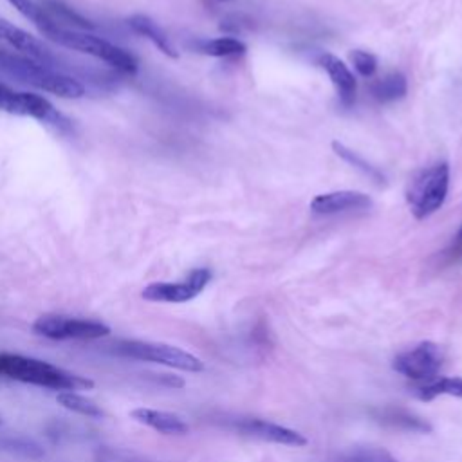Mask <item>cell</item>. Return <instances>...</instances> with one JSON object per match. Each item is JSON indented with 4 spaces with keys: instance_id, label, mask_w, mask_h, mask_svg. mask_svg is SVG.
Instances as JSON below:
<instances>
[{
    "instance_id": "6da1fadb",
    "label": "cell",
    "mask_w": 462,
    "mask_h": 462,
    "mask_svg": "<svg viewBox=\"0 0 462 462\" xmlns=\"http://www.w3.org/2000/svg\"><path fill=\"white\" fill-rule=\"evenodd\" d=\"M0 375L18 383L49 388L56 392H76L94 388V381L88 377L72 374L61 366H56L36 357H27L11 352H0Z\"/></svg>"
},
{
    "instance_id": "7a4b0ae2",
    "label": "cell",
    "mask_w": 462,
    "mask_h": 462,
    "mask_svg": "<svg viewBox=\"0 0 462 462\" xmlns=\"http://www.w3.org/2000/svg\"><path fill=\"white\" fill-rule=\"evenodd\" d=\"M0 72L58 97L78 99L85 96V87L79 79L23 54H14L0 49Z\"/></svg>"
},
{
    "instance_id": "3957f363",
    "label": "cell",
    "mask_w": 462,
    "mask_h": 462,
    "mask_svg": "<svg viewBox=\"0 0 462 462\" xmlns=\"http://www.w3.org/2000/svg\"><path fill=\"white\" fill-rule=\"evenodd\" d=\"M45 36L61 47L101 60L123 74H135L137 70V60L132 52L87 31L65 29L56 25L51 31H47Z\"/></svg>"
},
{
    "instance_id": "277c9868",
    "label": "cell",
    "mask_w": 462,
    "mask_h": 462,
    "mask_svg": "<svg viewBox=\"0 0 462 462\" xmlns=\"http://www.w3.org/2000/svg\"><path fill=\"white\" fill-rule=\"evenodd\" d=\"M449 189V166L435 162L420 170L408 184L406 202L417 220L428 218L444 204Z\"/></svg>"
},
{
    "instance_id": "5b68a950",
    "label": "cell",
    "mask_w": 462,
    "mask_h": 462,
    "mask_svg": "<svg viewBox=\"0 0 462 462\" xmlns=\"http://www.w3.org/2000/svg\"><path fill=\"white\" fill-rule=\"evenodd\" d=\"M114 352L123 357L146 361L162 365L168 368L182 370V372H202L204 361L193 356L188 350H182L173 345L155 343V341H143V339H121L114 345Z\"/></svg>"
},
{
    "instance_id": "8992f818",
    "label": "cell",
    "mask_w": 462,
    "mask_h": 462,
    "mask_svg": "<svg viewBox=\"0 0 462 462\" xmlns=\"http://www.w3.org/2000/svg\"><path fill=\"white\" fill-rule=\"evenodd\" d=\"M0 110L13 116L38 119L58 132L70 130V121L61 112H58L47 97L32 92L14 90L4 85L2 81H0Z\"/></svg>"
},
{
    "instance_id": "52a82bcc",
    "label": "cell",
    "mask_w": 462,
    "mask_h": 462,
    "mask_svg": "<svg viewBox=\"0 0 462 462\" xmlns=\"http://www.w3.org/2000/svg\"><path fill=\"white\" fill-rule=\"evenodd\" d=\"M32 332L54 339H101L110 336V327L97 319L65 316V314H43L32 323Z\"/></svg>"
},
{
    "instance_id": "ba28073f",
    "label": "cell",
    "mask_w": 462,
    "mask_h": 462,
    "mask_svg": "<svg viewBox=\"0 0 462 462\" xmlns=\"http://www.w3.org/2000/svg\"><path fill=\"white\" fill-rule=\"evenodd\" d=\"M444 361L442 348L433 341H420L393 357L392 368L406 379L426 383L437 377Z\"/></svg>"
},
{
    "instance_id": "9c48e42d",
    "label": "cell",
    "mask_w": 462,
    "mask_h": 462,
    "mask_svg": "<svg viewBox=\"0 0 462 462\" xmlns=\"http://www.w3.org/2000/svg\"><path fill=\"white\" fill-rule=\"evenodd\" d=\"M209 282L211 271L199 267L189 271L188 276L179 282H153L143 289L141 296L155 303H186L197 298Z\"/></svg>"
},
{
    "instance_id": "30bf717a",
    "label": "cell",
    "mask_w": 462,
    "mask_h": 462,
    "mask_svg": "<svg viewBox=\"0 0 462 462\" xmlns=\"http://www.w3.org/2000/svg\"><path fill=\"white\" fill-rule=\"evenodd\" d=\"M226 426L240 435L282 444V446L303 448L309 444V439L303 433L265 419H258V417H235L226 420Z\"/></svg>"
},
{
    "instance_id": "8fae6325",
    "label": "cell",
    "mask_w": 462,
    "mask_h": 462,
    "mask_svg": "<svg viewBox=\"0 0 462 462\" xmlns=\"http://www.w3.org/2000/svg\"><path fill=\"white\" fill-rule=\"evenodd\" d=\"M0 40L16 49L20 54L61 70L60 58L49 47H45L38 38H34L27 31L16 27L14 23L4 18H0Z\"/></svg>"
},
{
    "instance_id": "7c38bea8",
    "label": "cell",
    "mask_w": 462,
    "mask_h": 462,
    "mask_svg": "<svg viewBox=\"0 0 462 462\" xmlns=\"http://www.w3.org/2000/svg\"><path fill=\"white\" fill-rule=\"evenodd\" d=\"M372 206V199L363 191L354 189H339L316 195L310 200V209L318 215H336L345 211L366 209Z\"/></svg>"
},
{
    "instance_id": "4fadbf2b",
    "label": "cell",
    "mask_w": 462,
    "mask_h": 462,
    "mask_svg": "<svg viewBox=\"0 0 462 462\" xmlns=\"http://www.w3.org/2000/svg\"><path fill=\"white\" fill-rule=\"evenodd\" d=\"M130 417L144 424L162 435H188L189 424L177 413L166 411V410H155V408H134L130 411Z\"/></svg>"
},
{
    "instance_id": "5bb4252c",
    "label": "cell",
    "mask_w": 462,
    "mask_h": 462,
    "mask_svg": "<svg viewBox=\"0 0 462 462\" xmlns=\"http://www.w3.org/2000/svg\"><path fill=\"white\" fill-rule=\"evenodd\" d=\"M319 65L323 67V70L328 74L336 92H337V97L339 101L345 105V106H350L356 99V79H354V74L350 72V69L334 54H321L319 56Z\"/></svg>"
},
{
    "instance_id": "9a60e30c",
    "label": "cell",
    "mask_w": 462,
    "mask_h": 462,
    "mask_svg": "<svg viewBox=\"0 0 462 462\" xmlns=\"http://www.w3.org/2000/svg\"><path fill=\"white\" fill-rule=\"evenodd\" d=\"M374 417L381 424L393 428V430H402V431H411V433H430L433 430L428 420H424L422 417H419L404 408H395V406L379 408L374 411Z\"/></svg>"
},
{
    "instance_id": "2e32d148",
    "label": "cell",
    "mask_w": 462,
    "mask_h": 462,
    "mask_svg": "<svg viewBox=\"0 0 462 462\" xmlns=\"http://www.w3.org/2000/svg\"><path fill=\"white\" fill-rule=\"evenodd\" d=\"M128 27L137 32L139 36L150 40L162 54L170 56V58H177V51L175 47L171 45L168 34L155 23V20H152L150 16H144V14H134L128 18Z\"/></svg>"
},
{
    "instance_id": "e0dca14e",
    "label": "cell",
    "mask_w": 462,
    "mask_h": 462,
    "mask_svg": "<svg viewBox=\"0 0 462 462\" xmlns=\"http://www.w3.org/2000/svg\"><path fill=\"white\" fill-rule=\"evenodd\" d=\"M415 393L420 401H433L439 395H449V397L462 399V377H458V375L435 377L431 381L419 384Z\"/></svg>"
},
{
    "instance_id": "ac0fdd59",
    "label": "cell",
    "mask_w": 462,
    "mask_h": 462,
    "mask_svg": "<svg viewBox=\"0 0 462 462\" xmlns=\"http://www.w3.org/2000/svg\"><path fill=\"white\" fill-rule=\"evenodd\" d=\"M42 5H43V9L51 14V18L60 27L79 29V31H87V29H94L96 27L90 20L83 18L79 13H76L72 7L65 5L60 0H45V2H42Z\"/></svg>"
},
{
    "instance_id": "d6986e66",
    "label": "cell",
    "mask_w": 462,
    "mask_h": 462,
    "mask_svg": "<svg viewBox=\"0 0 462 462\" xmlns=\"http://www.w3.org/2000/svg\"><path fill=\"white\" fill-rule=\"evenodd\" d=\"M408 90V83L406 78L401 72H392L386 74L379 79H375L370 87L372 96L379 101V103H390L395 99H401Z\"/></svg>"
},
{
    "instance_id": "ffe728a7",
    "label": "cell",
    "mask_w": 462,
    "mask_h": 462,
    "mask_svg": "<svg viewBox=\"0 0 462 462\" xmlns=\"http://www.w3.org/2000/svg\"><path fill=\"white\" fill-rule=\"evenodd\" d=\"M56 402L69 411H74V413H79V415H85L90 419L105 417V411L94 401L83 397L78 392H58Z\"/></svg>"
},
{
    "instance_id": "44dd1931",
    "label": "cell",
    "mask_w": 462,
    "mask_h": 462,
    "mask_svg": "<svg viewBox=\"0 0 462 462\" xmlns=\"http://www.w3.org/2000/svg\"><path fill=\"white\" fill-rule=\"evenodd\" d=\"M20 14H23L32 25L38 27V31L42 34H45L47 31H51L52 27H56L58 23L51 18V14L43 9L42 4L34 2V0H7Z\"/></svg>"
},
{
    "instance_id": "7402d4cb",
    "label": "cell",
    "mask_w": 462,
    "mask_h": 462,
    "mask_svg": "<svg viewBox=\"0 0 462 462\" xmlns=\"http://www.w3.org/2000/svg\"><path fill=\"white\" fill-rule=\"evenodd\" d=\"M200 51L208 56L215 58H229V56H240L245 52V43L236 38H215L209 42L200 43Z\"/></svg>"
},
{
    "instance_id": "603a6c76",
    "label": "cell",
    "mask_w": 462,
    "mask_h": 462,
    "mask_svg": "<svg viewBox=\"0 0 462 462\" xmlns=\"http://www.w3.org/2000/svg\"><path fill=\"white\" fill-rule=\"evenodd\" d=\"M334 462H397V458L383 448H354L337 455Z\"/></svg>"
},
{
    "instance_id": "cb8c5ba5",
    "label": "cell",
    "mask_w": 462,
    "mask_h": 462,
    "mask_svg": "<svg viewBox=\"0 0 462 462\" xmlns=\"http://www.w3.org/2000/svg\"><path fill=\"white\" fill-rule=\"evenodd\" d=\"M332 148H334V152H336L343 161H346L348 164L356 166L357 170H361V171H363L365 175H368L370 179L377 180L379 184L384 182V175H383L375 166H372L368 161H365L361 155H357V152L346 148V146H345L343 143H339V141H334V143H332Z\"/></svg>"
},
{
    "instance_id": "d4e9b609",
    "label": "cell",
    "mask_w": 462,
    "mask_h": 462,
    "mask_svg": "<svg viewBox=\"0 0 462 462\" xmlns=\"http://www.w3.org/2000/svg\"><path fill=\"white\" fill-rule=\"evenodd\" d=\"M350 61L354 63V69L365 76V78H370L375 74V69H377V58L368 52V51H361V49H356L350 52Z\"/></svg>"
},
{
    "instance_id": "484cf974",
    "label": "cell",
    "mask_w": 462,
    "mask_h": 462,
    "mask_svg": "<svg viewBox=\"0 0 462 462\" xmlns=\"http://www.w3.org/2000/svg\"><path fill=\"white\" fill-rule=\"evenodd\" d=\"M97 460L99 462H157V460H148L143 458L139 455L128 453V451H121V449H99L97 453Z\"/></svg>"
},
{
    "instance_id": "4316f807",
    "label": "cell",
    "mask_w": 462,
    "mask_h": 462,
    "mask_svg": "<svg viewBox=\"0 0 462 462\" xmlns=\"http://www.w3.org/2000/svg\"><path fill=\"white\" fill-rule=\"evenodd\" d=\"M448 256H449V260H455V262L462 260V226H460L458 233L455 235L451 247L448 249Z\"/></svg>"
},
{
    "instance_id": "83f0119b",
    "label": "cell",
    "mask_w": 462,
    "mask_h": 462,
    "mask_svg": "<svg viewBox=\"0 0 462 462\" xmlns=\"http://www.w3.org/2000/svg\"><path fill=\"white\" fill-rule=\"evenodd\" d=\"M211 2H226V0H211Z\"/></svg>"
},
{
    "instance_id": "f1b7e54d",
    "label": "cell",
    "mask_w": 462,
    "mask_h": 462,
    "mask_svg": "<svg viewBox=\"0 0 462 462\" xmlns=\"http://www.w3.org/2000/svg\"><path fill=\"white\" fill-rule=\"evenodd\" d=\"M0 422H2V420H0Z\"/></svg>"
}]
</instances>
